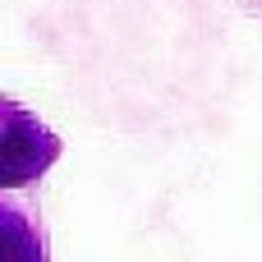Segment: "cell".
I'll return each instance as SVG.
<instances>
[{
	"instance_id": "obj_1",
	"label": "cell",
	"mask_w": 262,
	"mask_h": 262,
	"mask_svg": "<svg viewBox=\"0 0 262 262\" xmlns=\"http://www.w3.org/2000/svg\"><path fill=\"white\" fill-rule=\"evenodd\" d=\"M55 152H60V143H55L37 120L9 111L5 134H0V180H5V184L32 180L37 170H46V166L55 161Z\"/></svg>"
},
{
	"instance_id": "obj_2",
	"label": "cell",
	"mask_w": 262,
	"mask_h": 262,
	"mask_svg": "<svg viewBox=\"0 0 262 262\" xmlns=\"http://www.w3.org/2000/svg\"><path fill=\"white\" fill-rule=\"evenodd\" d=\"M0 262H41L37 239L28 235V226H23L14 212L0 216Z\"/></svg>"
}]
</instances>
